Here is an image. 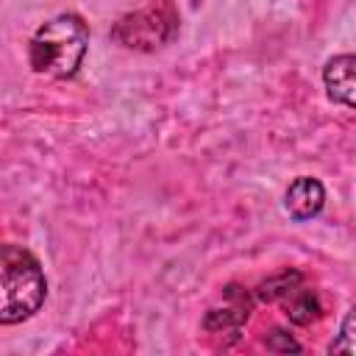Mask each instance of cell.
I'll list each match as a JSON object with an SVG mask.
<instances>
[{
    "mask_svg": "<svg viewBox=\"0 0 356 356\" xmlns=\"http://www.w3.org/2000/svg\"><path fill=\"white\" fill-rule=\"evenodd\" d=\"M89 28L78 14H58L36 28L28 44L31 70L50 78H72L86 56Z\"/></svg>",
    "mask_w": 356,
    "mask_h": 356,
    "instance_id": "1",
    "label": "cell"
},
{
    "mask_svg": "<svg viewBox=\"0 0 356 356\" xmlns=\"http://www.w3.org/2000/svg\"><path fill=\"white\" fill-rule=\"evenodd\" d=\"M0 278H3V300H0V323L14 325L39 312L47 295V281L39 261L19 245H6L0 253Z\"/></svg>",
    "mask_w": 356,
    "mask_h": 356,
    "instance_id": "2",
    "label": "cell"
},
{
    "mask_svg": "<svg viewBox=\"0 0 356 356\" xmlns=\"http://www.w3.org/2000/svg\"><path fill=\"white\" fill-rule=\"evenodd\" d=\"M178 25H181V14L172 0H150L147 6L122 14L111 25L108 36L114 44L125 50L153 53L178 36Z\"/></svg>",
    "mask_w": 356,
    "mask_h": 356,
    "instance_id": "3",
    "label": "cell"
},
{
    "mask_svg": "<svg viewBox=\"0 0 356 356\" xmlns=\"http://www.w3.org/2000/svg\"><path fill=\"white\" fill-rule=\"evenodd\" d=\"M250 309H253V300L250 295L236 286V284H228L222 289V298L217 306H211L203 317V328L206 331H228V328H239L248 323L250 317Z\"/></svg>",
    "mask_w": 356,
    "mask_h": 356,
    "instance_id": "4",
    "label": "cell"
},
{
    "mask_svg": "<svg viewBox=\"0 0 356 356\" xmlns=\"http://www.w3.org/2000/svg\"><path fill=\"white\" fill-rule=\"evenodd\" d=\"M323 83L334 103L356 108V53H342L325 61Z\"/></svg>",
    "mask_w": 356,
    "mask_h": 356,
    "instance_id": "5",
    "label": "cell"
},
{
    "mask_svg": "<svg viewBox=\"0 0 356 356\" xmlns=\"http://www.w3.org/2000/svg\"><path fill=\"white\" fill-rule=\"evenodd\" d=\"M323 203H325V189H323V184H320L317 178H312V175L295 178V181L289 184L286 195H284V209H286L289 217L298 220V222L317 217L320 209H323Z\"/></svg>",
    "mask_w": 356,
    "mask_h": 356,
    "instance_id": "6",
    "label": "cell"
},
{
    "mask_svg": "<svg viewBox=\"0 0 356 356\" xmlns=\"http://www.w3.org/2000/svg\"><path fill=\"white\" fill-rule=\"evenodd\" d=\"M281 303H284V312H286L289 323H295V325H312L323 314V306H320L317 292L314 289H306L303 284L298 289H292Z\"/></svg>",
    "mask_w": 356,
    "mask_h": 356,
    "instance_id": "7",
    "label": "cell"
},
{
    "mask_svg": "<svg viewBox=\"0 0 356 356\" xmlns=\"http://www.w3.org/2000/svg\"><path fill=\"white\" fill-rule=\"evenodd\" d=\"M300 284H303V275H300L298 270H281V273H275V275H270L267 281L259 284L256 298L264 300V303H278V300H284L292 289H298Z\"/></svg>",
    "mask_w": 356,
    "mask_h": 356,
    "instance_id": "8",
    "label": "cell"
},
{
    "mask_svg": "<svg viewBox=\"0 0 356 356\" xmlns=\"http://www.w3.org/2000/svg\"><path fill=\"white\" fill-rule=\"evenodd\" d=\"M331 353H345V356H356V306L348 312V317L342 320V328L337 334V339L331 342Z\"/></svg>",
    "mask_w": 356,
    "mask_h": 356,
    "instance_id": "9",
    "label": "cell"
},
{
    "mask_svg": "<svg viewBox=\"0 0 356 356\" xmlns=\"http://www.w3.org/2000/svg\"><path fill=\"white\" fill-rule=\"evenodd\" d=\"M264 345H267V350H278V353H284V350H300V345L286 331H281V328L270 331V337L264 339Z\"/></svg>",
    "mask_w": 356,
    "mask_h": 356,
    "instance_id": "10",
    "label": "cell"
}]
</instances>
